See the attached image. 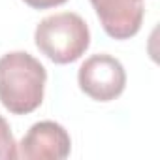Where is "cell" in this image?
Returning a JSON list of instances; mask_svg holds the SVG:
<instances>
[{"label": "cell", "mask_w": 160, "mask_h": 160, "mask_svg": "<svg viewBox=\"0 0 160 160\" xmlns=\"http://www.w3.org/2000/svg\"><path fill=\"white\" fill-rule=\"evenodd\" d=\"M47 72L25 51H12L0 58V102L13 115H27L40 108Z\"/></svg>", "instance_id": "cell-1"}, {"label": "cell", "mask_w": 160, "mask_h": 160, "mask_svg": "<svg viewBox=\"0 0 160 160\" xmlns=\"http://www.w3.org/2000/svg\"><path fill=\"white\" fill-rule=\"evenodd\" d=\"M36 47L55 64H70L89 49L91 32L87 23L72 12H62L40 21L34 32Z\"/></svg>", "instance_id": "cell-2"}, {"label": "cell", "mask_w": 160, "mask_h": 160, "mask_svg": "<svg viewBox=\"0 0 160 160\" xmlns=\"http://www.w3.org/2000/svg\"><path fill=\"white\" fill-rule=\"evenodd\" d=\"M81 91L98 102H109L122 94L126 87V72L111 55L89 57L77 73Z\"/></svg>", "instance_id": "cell-3"}, {"label": "cell", "mask_w": 160, "mask_h": 160, "mask_svg": "<svg viewBox=\"0 0 160 160\" xmlns=\"http://www.w3.org/2000/svg\"><path fill=\"white\" fill-rule=\"evenodd\" d=\"M70 134L55 121H40L30 126L21 143L17 154L25 160H62L70 154Z\"/></svg>", "instance_id": "cell-4"}, {"label": "cell", "mask_w": 160, "mask_h": 160, "mask_svg": "<svg viewBox=\"0 0 160 160\" xmlns=\"http://www.w3.org/2000/svg\"><path fill=\"white\" fill-rule=\"evenodd\" d=\"M108 36L128 40L136 36L143 23V0H91Z\"/></svg>", "instance_id": "cell-5"}, {"label": "cell", "mask_w": 160, "mask_h": 160, "mask_svg": "<svg viewBox=\"0 0 160 160\" xmlns=\"http://www.w3.org/2000/svg\"><path fill=\"white\" fill-rule=\"evenodd\" d=\"M17 143L13 139V134L10 130L8 121L0 115V158L2 160H12L17 158Z\"/></svg>", "instance_id": "cell-6"}, {"label": "cell", "mask_w": 160, "mask_h": 160, "mask_svg": "<svg viewBox=\"0 0 160 160\" xmlns=\"http://www.w3.org/2000/svg\"><path fill=\"white\" fill-rule=\"evenodd\" d=\"M25 4H28L34 10H47V8H55V6H62L68 0H23Z\"/></svg>", "instance_id": "cell-7"}]
</instances>
